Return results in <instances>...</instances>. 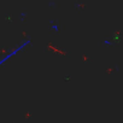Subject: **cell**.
<instances>
[{
  "instance_id": "obj_2",
  "label": "cell",
  "mask_w": 123,
  "mask_h": 123,
  "mask_svg": "<svg viewBox=\"0 0 123 123\" xmlns=\"http://www.w3.org/2000/svg\"><path fill=\"white\" fill-rule=\"evenodd\" d=\"M48 24H49V29H51L52 31H55V33L59 31L60 27H59V24H58V22H57L55 19H49V21H48Z\"/></svg>"
},
{
  "instance_id": "obj_3",
  "label": "cell",
  "mask_w": 123,
  "mask_h": 123,
  "mask_svg": "<svg viewBox=\"0 0 123 123\" xmlns=\"http://www.w3.org/2000/svg\"><path fill=\"white\" fill-rule=\"evenodd\" d=\"M47 7H49V9H55V7H57L55 0H48V1H47Z\"/></svg>"
},
{
  "instance_id": "obj_4",
  "label": "cell",
  "mask_w": 123,
  "mask_h": 123,
  "mask_svg": "<svg viewBox=\"0 0 123 123\" xmlns=\"http://www.w3.org/2000/svg\"><path fill=\"white\" fill-rule=\"evenodd\" d=\"M103 45L104 46H112L113 45V40H111V39H104L103 40Z\"/></svg>"
},
{
  "instance_id": "obj_1",
  "label": "cell",
  "mask_w": 123,
  "mask_h": 123,
  "mask_svg": "<svg viewBox=\"0 0 123 123\" xmlns=\"http://www.w3.org/2000/svg\"><path fill=\"white\" fill-rule=\"evenodd\" d=\"M31 45V39H27V40H24L21 45H18L16 48H13L12 51H10L6 55H4L1 59H0V67H1V65H4L5 63H6V62H9L12 57H15V55H17L18 53H21L22 51H24L27 47H29Z\"/></svg>"
},
{
  "instance_id": "obj_5",
  "label": "cell",
  "mask_w": 123,
  "mask_h": 123,
  "mask_svg": "<svg viewBox=\"0 0 123 123\" xmlns=\"http://www.w3.org/2000/svg\"><path fill=\"white\" fill-rule=\"evenodd\" d=\"M27 16H28V13H27V11H22L21 13H19V19L23 22L25 18H27Z\"/></svg>"
}]
</instances>
